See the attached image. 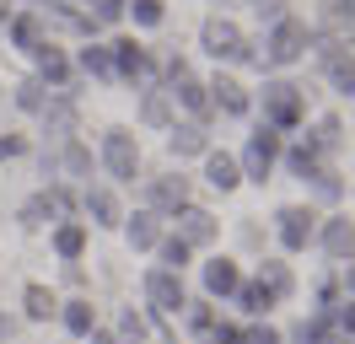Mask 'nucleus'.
<instances>
[{
	"label": "nucleus",
	"instance_id": "nucleus-1",
	"mask_svg": "<svg viewBox=\"0 0 355 344\" xmlns=\"http://www.w3.org/2000/svg\"><path fill=\"white\" fill-rule=\"evenodd\" d=\"M200 49L210 54V60H221V64H253V70H269L264 54H259V43H248L243 27H237V22H226V17H205Z\"/></svg>",
	"mask_w": 355,
	"mask_h": 344
},
{
	"label": "nucleus",
	"instance_id": "nucleus-2",
	"mask_svg": "<svg viewBox=\"0 0 355 344\" xmlns=\"http://www.w3.org/2000/svg\"><path fill=\"white\" fill-rule=\"evenodd\" d=\"M259 108H264V124L275 135H291V129H302V119H307V97H302L296 81H264L259 86Z\"/></svg>",
	"mask_w": 355,
	"mask_h": 344
},
{
	"label": "nucleus",
	"instance_id": "nucleus-3",
	"mask_svg": "<svg viewBox=\"0 0 355 344\" xmlns=\"http://www.w3.org/2000/svg\"><path fill=\"white\" fill-rule=\"evenodd\" d=\"M108 54H113V81H130V86H156V76H162L156 54L146 49V43H135V38H113V43H108Z\"/></svg>",
	"mask_w": 355,
	"mask_h": 344
},
{
	"label": "nucleus",
	"instance_id": "nucleus-4",
	"mask_svg": "<svg viewBox=\"0 0 355 344\" xmlns=\"http://www.w3.org/2000/svg\"><path fill=\"white\" fill-rule=\"evenodd\" d=\"M280 167V135L269 124H259L253 135H248L243 156H237V172H243L248 183H269V172Z\"/></svg>",
	"mask_w": 355,
	"mask_h": 344
},
{
	"label": "nucleus",
	"instance_id": "nucleus-5",
	"mask_svg": "<svg viewBox=\"0 0 355 344\" xmlns=\"http://www.w3.org/2000/svg\"><path fill=\"white\" fill-rule=\"evenodd\" d=\"M259 49H264V64H296L307 54V22H296V17L269 22V38Z\"/></svg>",
	"mask_w": 355,
	"mask_h": 344
},
{
	"label": "nucleus",
	"instance_id": "nucleus-6",
	"mask_svg": "<svg viewBox=\"0 0 355 344\" xmlns=\"http://www.w3.org/2000/svg\"><path fill=\"white\" fill-rule=\"evenodd\" d=\"M103 167H108L113 183H135L140 178V140L130 129H108L103 135Z\"/></svg>",
	"mask_w": 355,
	"mask_h": 344
},
{
	"label": "nucleus",
	"instance_id": "nucleus-7",
	"mask_svg": "<svg viewBox=\"0 0 355 344\" xmlns=\"http://www.w3.org/2000/svg\"><path fill=\"white\" fill-rule=\"evenodd\" d=\"M140 291H146V307H151L156 318H173V312L189 307V296H183V275H167V269H146Z\"/></svg>",
	"mask_w": 355,
	"mask_h": 344
},
{
	"label": "nucleus",
	"instance_id": "nucleus-8",
	"mask_svg": "<svg viewBox=\"0 0 355 344\" xmlns=\"http://www.w3.org/2000/svg\"><path fill=\"white\" fill-rule=\"evenodd\" d=\"M275 232H280V248L286 253H302L312 237H318V210L312 205H286L275 215Z\"/></svg>",
	"mask_w": 355,
	"mask_h": 344
},
{
	"label": "nucleus",
	"instance_id": "nucleus-9",
	"mask_svg": "<svg viewBox=\"0 0 355 344\" xmlns=\"http://www.w3.org/2000/svg\"><path fill=\"white\" fill-rule=\"evenodd\" d=\"M183 205H194L183 172H167V178H151V183H146V210H151L156 221H162V215H178Z\"/></svg>",
	"mask_w": 355,
	"mask_h": 344
},
{
	"label": "nucleus",
	"instance_id": "nucleus-10",
	"mask_svg": "<svg viewBox=\"0 0 355 344\" xmlns=\"http://www.w3.org/2000/svg\"><path fill=\"white\" fill-rule=\"evenodd\" d=\"M312 242H318L334 264H350V258H355V221H350V215H329V221L318 226Z\"/></svg>",
	"mask_w": 355,
	"mask_h": 344
},
{
	"label": "nucleus",
	"instance_id": "nucleus-11",
	"mask_svg": "<svg viewBox=\"0 0 355 344\" xmlns=\"http://www.w3.org/2000/svg\"><path fill=\"white\" fill-rule=\"evenodd\" d=\"M33 81L38 86H49V92H70V76H76V64H70V54L65 49H54V43H44L38 54H33Z\"/></svg>",
	"mask_w": 355,
	"mask_h": 344
},
{
	"label": "nucleus",
	"instance_id": "nucleus-12",
	"mask_svg": "<svg viewBox=\"0 0 355 344\" xmlns=\"http://www.w3.org/2000/svg\"><path fill=\"white\" fill-rule=\"evenodd\" d=\"M173 221H178L173 237H178V242H189V248H210V242H216V232H221V226H216V215L200 210V205H183Z\"/></svg>",
	"mask_w": 355,
	"mask_h": 344
},
{
	"label": "nucleus",
	"instance_id": "nucleus-13",
	"mask_svg": "<svg viewBox=\"0 0 355 344\" xmlns=\"http://www.w3.org/2000/svg\"><path fill=\"white\" fill-rule=\"evenodd\" d=\"M6 33H11V49L38 54V49L49 43V17H44V11H17V17L6 22Z\"/></svg>",
	"mask_w": 355,
	"mask_h": 344
},
{
	"label": "nucleus",
	"instance_id": "nucleus-14",
	"mask_svg": "<svg viewBox=\"0 0 355 344\" xmlns=\"http://www.w3.org/2000/svg\"><path fill=\"white\" fill-rule=\"evenodd\" d=\"M205 92H210V108H216V113H226V119H248V113H253L248 86H243V81H232V76H216Z\"/></svg>",
	"mask_w": 355,
	"mask_h": 344
},
{
	"label": "nucleus",
	"instance_id": "nucleus-15",
	"mask_svg": "<svg viewBox=\"0 0 355 344\" xmlns=\"http://www.w3.org/2000/svg\"><path fill=\"white\" fill-rule=\"evenodd\" d=\"M200 280H205V296L210 301H232V291L243 285V275H237L232 258H210V264L200 269Z\"/></svg>",
	"mask_w": 355,
	"mask_h": 344
},
{
	"label": "nucleus",
	"instance_id": "nucleus-16",
	"mask_svg": "<svg viewBox=\"0 0 355 344\" xmlns=\"http://www.w3.org/2000/svg\"><path fill=\"white\" fill-rule=\"evenodd\" d=\"M162 92H167V97L189 113V124H205V119H210V92H205V81H194V76H189V81L162 86Z\"/></svg>",
	"mask_w": 355,
	"mask_h": 344
},
{
	"label": "nucleus",
	"instance_id": "nucleus-17",
	"mask_svg": "<svg viewBox=\"0 0 355 344\" xmlns=\"http://www.w3.org/2000/svg\"><path fill=\"white\" fill-rule=\"evenodd\" d=\"M81 210L92 215V226H119V221H124L113 189H103V183H87V189H81Z\"/></svg>",
	"mask_w": 355,
	"mask_h": 344
},
{
	"label": "nucleus",
	"instance_id": "nucleus-18",
	"mask_svg": "<svg viewBox=\"0 0 355 344\" xmlns=\"http://www.w3.org/2000/svg\"><path fill=\"white\" fill-rule=\"evenodd\" d=\"M334 43H355V0H323V27Z\"/></svg>",
	"mask_w": 355,
	"mask_h": 344
},
{
	"label": "nucleus",
	"instance_id": "nucleus-19",
	"mask_svg": "<svg viewBox=\"0 0 355 344\" xmlns=\"http://www.w3.org/2000/svg\"><path fill=\"white\" fill-rule=\"evenodd\" d=\"M280 162H286L291 178H302V183H307L312 172L323 167V150H318V140L307 135V140H296V146H280Z\"/></svg>",
	"mask_w": 355,
	"mask_h": 344
},
{
	"label": "nucleus",
	"instance_id": "nucleus-20",
	"mask_svg": "<svg viewBox=\"0 0 355 344\" xmlns=\"http://www.w3.org/2000/svg\"><path fill=\"white\" fill-rule=\"evenodd\" d=\"M119 226H124V242H130L135 253H146V248H156V242H162V221H156L151 210H135V215H124Z\"/></svg>",
	"mask_w": 355,
	"mask_h": 344
},
{
	"label": "nucleus",
	"instance_id": "nucleus-21",
	"mask_svg": "<svg viewBox=\"0 0 355 344\" xmlns=\"http://www.w3.org/2000/svg\"><path fill=\"white\" fill-rule=\"evenodd\" d=\"M38 119H44V135H54V140H70V135H76V103H70L65 92H54Z\"/></svg>",
	"mask_w": 355,
	"mask_h": 344
},
{
	"label": "nucleus",
	"instance_id": "nucleus-22",
	"mask_svg": "<svg viewBox=\"0 0 355 344\" xmlns=\"http://www.w3.org/2000/svg\"><path fill=\"white\" fill-rule=\"evenodd\" d=\"M205 183L216 194H232L243 183V172H237V156H226V150H205Z\"/></svg>",
	"mask_w": 355,
	"mask_h": 344
},
{
	"label": "nucleus",
	"instance_id": "nucleus-23",
	"mask_svg": "<svg viewBox=\"0 0 355 344\" xmlns=\"http://www.w3.org/2000/svg\"><path fill=\"white\" fill-rule=\"evenodd\" d=\"M167 150H173L178 162H183V156H205V150H210V135H205V124H173L167 129Z\"/></svg>",
	"mask_w": 355,
	"mask_h": 344
},
{
	"label": "nucleus",
	"instance_id": "nucleus-24",
	"mask_svg": "<svg viewBox=\"0 0 355 344\" xmlns=\"http://www.w3.org/2000/svg\"><path fill=\"white\" fill-rule=\"evenodd\" d=\"M60 167H65V178H81V183H92V146L81 140V135L60 140Z\"/></svg>",
	"mask_w": 355,
	"mask_h": 344
},
{
	"label": "nucleus",
	"instance_id": "nucleus-25",
	"mask_svg": "<svg viewBox=\"0 0 355 344\" xmlns=\"http://www.w3.org/2000/svg\"><path fill=\"white\" fill-rule=\"evenodd\" d=\"M76 70L81 76H92V81H113V54H108V43H87V49H76Z\"/></svg>",
	"mask_w": 355,
	"mask_h": 344
},
{
	"label": "nucleus",
	"instance_id": "nucleus-26",
	"mask_svg": "<svg viewBox=\"0 0 355 344\" xmlns=\"http://www.w3.org/2000/svg\"><path fill=\"white\" fill-rule=\"evenodd\" d=\"M253 280H259V285H264L269 296H275V307H280V301H286L291 291H296V275H291V269L280 264V258H264V264H259V275H253Z\"/></svg>",
	"mask_w": 355,
	"mask_h": 344
},
{
	"label": "nucleus",
	"instance_id": "nucleus-27",
	"mask_svg": "<svg viewBox=\"0 0 355 344\" xmlns=\"http://www.w3.org/2000/svg\"><path fill=\"white\" fill-rule=\"evenodd\" d=\"M54 253L65 258V264H76V258L87 253V221H60L54 226Z\"/></svg>",
	"mask_w": 355,
	"mask_h": 344
},
{
	"label": "nucleus",
	"instance_id": "nucleus-28",
	"mask_svg": "<svg viewBox=\"0 0 355 344\" xmlns=\"http://www.w3.org/2000/svg\"><path fill=\"white\" fill-rule=\"evenodd\" d=\"M140 119L151 129H173L178 119H173V97L162 92V86H146V97H140Z\"/></svg>",
	"mask_w": 355,
	"mask_h": 344
},
{
	"label": "nucleus",
	"instance_id": "nucleus-29",
	"mask_svg": "<svg viewBox=\"0 0 355 344\" xmlns=\"http://www.w3.org/2000/svg\"><path fill=\"white\" fill-rule=\"evenodd\" d=\"M232 301L243 307V318H269V307H275V296H269L259 280H243V285L232 291Z\"/></svg>",
	"mask_w": 355,
	"mask_h": 344
},
{
	"label": "nucleus",
	"instance_id": "nucleus-30",
	"mask_svg": "<svg viewBox=\"0 0 355 344\" xmlns=\"http://www.w3.org/2000/svg\"><path fill=\"white\" fill-rule=\"evenodd\" d=\"M60 322H65V334L87 339L92 328H97V312H92V301H65V307H60Z\"/></svg>",
	"mask_w": 355,
	"mask_h": 344
},
{
	"label": "nucleus",
	"instance_id": "nucleus-31",
	"mask_svg": "<svg viewBox=\"0 0 355 344\" xmlns=\"http://www.w3.org/2000/svg\"><path fill=\"white\" fill-rule=\"evenodd\" d=\"M291 344H345V339L334 334V322H329V318H318V312H312L307 322H296V334H291Z\"/></svg>",
	"mask_w": 355,
	"mask_h": 344
},
{
	"label": "nucleus",
	"instance_id": "nucleus-32",
	"mask_svg": "<svg viewBox=\"0 0 355 344\" xmlns=\"http://www.w3.org/2000/svg\"><path fill=\"white\" fill-rule=\"evenodd\" d=\"M156 253H162V264H156V269H167V275H183V264L194 258V248H189V242H178V237H162V242H156Z\"/></svg>",
	"mask_w": 355,
	"mask_h": 344
},
{
	"label": "nucleus",
	"instance_id": "nucleus-33",
	"mask_svg": "<svg viewBox=\"0 0 355 344\" xmlns=\"http://www.w3.org/2000/svg\"><path fill=\"white\" fill-rule=\"evenodd\" d=\"M307 183H312V199H318V205H339V199H345V183H339V172H329V167H318Z\"/></svg>",
	"mask_w": 355,
	"mask_h": 344
},
{
	"label": "nucleus",
	"instance_id": "nucleus-34",
	"mask_svg": "<svg viewBox=\"0 0 355 344\" xmlns=\"http://www.w3.org/2000/svg\"><path fill=\"white\" fill-rule=\"evenodd\" d=\"M49 97H54V92H49V86H38L33 76H27V81H17V108H22V113H44Z\"/></svg>",
	"mask_w": 355,
	"mask_h": 344
},
{
	"label": "nucleus",
	"instance_id": "nucleus-35",
	"mask_svg": "<svg viewBox=\"0 0 355 344\" xmlns=\"http://www.w3.org/2000/svg\"><path fill=\"white\" fill-rule=\"evenodd\" d=\"M124 11L135 17V27H162V17H167L162 0H124Z\"/></svg>",
	"mask_w": 355,
	"mask_h": 344
},
{
	"label": "nucleus",
	"instance_id": "nucleus-36",
	"mask_svg": "<svg viewBox=\"0 0 355 344\" xmlns=\"http://www.w3.org/2000/svg\"><path fill=\"white\" fill-rule=\"evenodd\" d=\"M329 322H334V334L350 344V339H355V296H345V301H339V307L329 312Z\"/></svg>",
	"mask_w": 355,
	"mask_h": 344
},
{
	"label": "nucleus",
	"instance_id": "nucleus-37",
	"mask_svg": "<svg viewBox=\"0 0 355 344\" xmlns=\"http://www.w3.org/2000/svg\"><path fill=\"white\" fill-rule=\"evenodd\" d=\"M113 339H119V344H146V318H140V312H124Z\"/></svg>",
	"mask_w": 355,
	"mask_h": 344
},
{
	"label": "nucleus",
	"instance_id": "nucleus-38",
	"mask_svg": "<svg viewBox=\"0 0 355 344\" xmlns=\"http://www.w3.org/2000/svg\"><path fill=\"white\" fill-rule=\"evenodd\" d=\"M183 312H189V328H194V334H210V328H216V307H210V301H189Z\"/></svg>",
	"mask_w": 355,
	"mask_h": 344
},
{
	"label": "nucleus",
	"instance_id": "nucleus-39",
	"mask_svg": "<svg viewBox=\"0 0 355 344\" xmlns=\"http://www.w3.org/2000/svg\"><path fill=\"white\" fill-rule=\"evenodd\" d=\"M22 301H27V318H49V312H54V296H49L44 285H27Z\"/></svg>",
	"mask_w": 355,
	"mask_h": 344
},
{
	"label": "nucleus",
	"instance_id": "nucleus-40",
	"mask_svg": "<svg viewBox=\"0 0 355 344\" xmlns=\"http://www.w3.org/2000/svg\"><path fill=\"white\" fill-rule=\"evenodd\" d=\"M87 6H92L87 17L97 22V27H108V22H119V17H124V0H87Z\"/></svg>",
	"mask_w": 355,
	"mask_h": 344
},
{
	"label": "nucleus",
	"instance_id": "nucleus-41",
	"mask_svg": "<svg viewBox=\"0 0 355 344\" xmlns=\"http://www.w3.org/2000/svg\"><path fill=\"white\" fill-rule=\"evenodd\" d=\"M312 140H318V150H323V156H329V150H339V119H323Z\"/></svg>",
	"mask_w": 355,
	"mask_h": 344
},
{
	"label": "nucleus",
	"instance_id": "nucleus-42",
	"mask_svg": "<svg viewBox=\"0 0 355 344\" xmlns=\"http://www.w3.org/2000/svg\"><path fill=\"white\" fill-rule=\"evenodd\" d=\"M237 344H280V334H275L269 322H248V328H243V339H237Z\"/></svg>",
	"mask_w": 355,
	"mask_h": 344
},
{
	"label": "nucleus",
	"instance_id": "nucleus-43",
	"mask_svg": "<svg viewBox=\"0 0 355 344\" xmlns=\"http://www.w3.org/2000/svg\"><path fill=\"white\" fill-rule=\"evenodd\" d=\"M22 150H27L22 135H0V162H11V156H22Z\"/></svg>",
	"mask_w": 355,
	"mask_h": 344
},
{
	"label": "nucleus",
	"instance_id": "nucleus-44",
	"mask_svg": "<svg viewBox=\"0 0 355 344\" xmlns=\"http://www.w3.org/2000/svg\"><path fill=\"white\" fill-rule=\"evenodd\" d=\"M87 344H119V339H113V334H103V328H92V334H87Z\"/></svg>",
	"mask_w": 355,
	"mask_h": 344
},
{
	"label": "nucleus",
	"instance_id": "nucleus-45",
	"mask_svg": "<svg viewBox=\"0 0 355 344\" xmlns=\"http://www.w3.org/2000/svg\"><path fill=\"white\" fill-rule=\"evenodd\" d=\"M17 17V6H11V0H0V22H11Z\"/></svg>",
	"mask_w": 355,
	"mask_h": 344
},
{
	"label": "nucleus",
	"instance_id": "nucleus-46",
	"mask_svg": "<svg viewBox=\"0 0 355 344\" xmlns=\"http://www.w3.org/2000/svg\"><path fill=\"white\" fill-rule=\"evenodd\" d=\"M345 291H350V296H355V269H345Z\"/></svg>",
	"mask_w": 355,
	"mask_h": 344
},
{
	"label": "nucleus",
	"instance_id": "nucleus-47",
	"mask_svg": "<svg viewBox=\"0 0 355 344\" xmlns=\"http://www.w3.org/2000/svg\"><path fill=\"white\" fill-rule=\"evenodd\" d=\"M350 344H355V339H350Z\"/></svg>",
	"mask_w": 355,
	"mask_h": 344
}]
</instances>
